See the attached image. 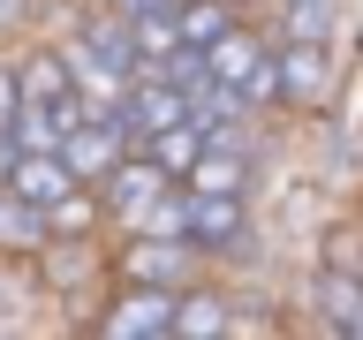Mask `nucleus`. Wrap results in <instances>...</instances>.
I'll list each match as a JSON object with an SVG mask.
<instances>
[{
  "instance_id": "obj_1",
  "label": "nucleus",
  "mask_w": 363,
  "mask_h": 340,
  "mask_svg": "<svg viewBox=\"0 0 363 340\" xmlns=\"http://www.w3.org/2000/svg\"><path fill=\"white\" fill-rule=\"evenodd\" d=\"M204 265L212 257L197 242H174V234H121L106 249L113 288H189V280H204Z\"/></svg>"
},
{
  "instance_id": "obj_2",
  "label": "nucleus",
  "mask_w": 363,
  "mask_h": 340,
  "mask_svg": "<svg viewBox=\"0 0 363 340\" xmlns=\"http://www.w3.org/2000/svg\"><path fill=\"white\" fill-rule=\"evenodd\" d=\"M167 189H174V174H167L144 144H136V152H121V166L99 181V197H106V234H136V227L159 212V197H167Z\"/></svg>"
},
{
  "instance_id": "obj_3",
  "label": "nucleus",
  "mask_w": 363,
  "mask_h": 340,
  "mask_svg": "<svg viewBox=\"0 0 363 340\" xmlns=\"http://www.w3.org/2000/svg\"><path fill=\"white\" fill-rule=\"evenodd\" d=\"M174 302H182V288H106L91 333L99 340H174Z\"/></svg>"
},
{
  "instance_id": "obj_4",
  "label": "nucleus",
  "mask_w": 363,
  "mask_h": 340,
  "mask_svg": "<svg viewBox=\"0 0 363 340\" xmlns=\"http://www.w3.org/2000/svg\"><path fill=\"white\" fill-rule=\"evenodd\" d=\"M182 189H189V181H182ZM250 234H257V220H250V197L189 189V242H197L212 265H235V257H250Z\"/></svg>"
},
{
  "instance_id": "obj_5",
  "label": "nucleus",
  "mask_w": 363,
  "mask_h": 340,
  "mask_svg": "<svg viewBox=\"0 0 363 340\" xmlns=\"http://www.w3.org/2000/svg\"><path fill=\"white\" fill-rule=\"evenodd\" d=\"M272 53H280V106L311 113L333 98V76H340L333 38H272Z\"/></svg>"
},
{
  "instance_id": "obj_6",
  "label": "nucleus",
  "mask_w": 363,
  "mask_h": 340,
  "mask_svg": "<svg viewBox=\"0 0 363 340\" xmlns=\"http://www.w3.org/2000/svg\"><path fill=\"white\" fill-rule=\"evenodd\" d=\"M113 113H121V129L144 144V136H159V129H174V121H189V91H182L167 68H136Z\"/></svg>"
},
{
  "instance_id": "obj_7",
  "label": "nucleus",
  "mask_w": 363,
  "mask_h": 340,
  "mask_svg": "<svg viewBox=\"0 0 363 340\" xmlns=\"http://www.w3.org/2000/svg\"><path fill=\"white\" fill-rule=\"evenodd\" d=\"M311 317H318V333H333V340H363V265H356V257L318 265Z\"/></svg>"
},
{
  "instance_id": "obj_8",
  "label": "nucleus",
  "mask_w": 363,
  "mask_h": 340,
  "mask_svg": "<svg viewBox=\"0 0 363 340\" xmlns=\"http://www.w3.org/2000/svg\"><path fill=\"white\" fill-rule=\"evenodd\" d=\"M61 152H68V166H76L84 181H106L113 166H121V152H136V136L121 129V113H113V106H91L84 121L68 129Z\"/></svg>"
},
{
  "instance_id": "obj_9",
  "label": "nucleus",
  "mask_w": 363,
  "mask_h": 340,
  "mask_svg": "<svg viewBox=\"0 0 363 340\" xmlns=\"http://www.w3.org/2000/svg\"><path fill=\"white\" fill-rule=\"evenodd\" d=\"M68 38H76V45H91V53H99V61H106L121 84L144 68V53H136V23L121 16V8H106V0H91L84 16L68 23Z\"/></svg>"
},
{
  "instance_id": "obj_10",
  "label": "nucleus",
  "mask_w": 363,
  "mask_h": 340,
  "mask_svg": "<svg viewBox=\"0 0 363 340\" xmlns=\"http://www.w3.org/2000/svg\"><path fill=\"white\" fill-rule=\"evenodd\" d=\"M242 325H250L242 302L220 280H189L182 302H174V340H227V333H242Z\"/></svg>"
},
{
  "instance_id": "obj_11",
  "label": "nucleus",
  "mask_w": 363,
  "mask_h": 340,
  "mask_svg": "<svg viewBox=\"0 0 363 340\" xmlns=\"http://www.w3.org/2000/svg\"><path fill=\"white\" fill-rule=\"evenodd\" d=\"M76 166H68V152L53 144V152H8V166H0V189H16V197H30V204H53V197H68L76 189Z\"/></svg>"
},
{
  "instance_id": "obj_12",
  "label": "nucleus",
  "mask_w": 363,
  "mask_h": 340,
  "mask_svg": "<svg viewBox=\"0 0 363 340\" xmlns=\"http://www.w3.org/2000/svg\"><path fill=\"white\" fill-rule=\"evenodd\" d=\"M265 61H272V38L257 23H235V30H220V38L204 45V68H212V84H227V91H242Z\"/></svg>"
},
{
  "instance_id": "obj_13",
  "label": "nucleus",
  "mask_w": 363,
  "mask_h": 340,
  "mask_svg": "<svg viewBox=\"0 0 363 340\" xmlns=\"http://www.w3.org/2000/svg\"><path fill=\"white\" fill-rule=\"evenodd\" d=\"M45 242H53L45 204L16 197V189H0V257H45Z\"/></svg>"
},
{
  "instance_id": "obj_14",
  "label": "nucleus",
  "mask_w": 363,
  "mask_h": 340,
  "mask_svg": "<svg viewBox=\"0 0 363 340\" xmlns=\"http://www.w3.org/2000/svg\"><path fill=\"white\" fill-rule=\"evenodd\" d=\"M45 220H53V242H99V234H106V197H99V181H76L68 197H53Z\"/></svg>"
},
{
  "instance_id": "obj_15",
  "label": "nucleus",
  "mask_w": 363,
  "mask_h": 340,
  "mask_svg": "<svg viewBox=\"0 0 363 340\" xmlns=\"http://www.w3.org/2000/svg\"><path fill=\"white\" fill-rule=\"evenodd\" d=\"M204 144H212V129H204V121H197V113H189V121H174V129H159V136H144V152H152L159 159V166H167V174H189V166H197V159H204Z\"/></svg>"
},
{
  "instance_id": "obj_16",
  "label": "nucleus",
  "mask_w": 363,
  "mask_h": 340,
  "mask_svg": "<svg viewBox=\"0 0 363 340\" xmlns=\"http://www.w3.org/2000/svg\"><path fill=\"white\" fill-rule=\"evenodd\" d=\"M136 23V53H144V68L152 61H167L182 45V0H167V8H144V16H129Z\"/></svg>"
},
{
  "instance_id": "obj_17",
  "label": "nucleus",
  "mask_w": 363,
  "mask_h": 340,
  "mask_svg": "<svg viewBox=\"0 0 363 340\" xmlns=\"http://www.w3.org/2000/svg\"><path fill=\"white\" fill-rule=\"evenodd\" d=\"M242 23V0H182V45H212Z\"/></svg>"
},
{
  "instance_id": "obj_18",
  "label": "nucleus",
  "mask_w": 363,
  "mask_h": 340,
  "mask_svg": "<svg viewBox=\"0 0 363 340\" xmlns=\"http://www.w3.org/2000/svg\"><path fill=\"white\" fill-rule=\"evenodd\" d=\"M280 8V38H333L340 0H272Z\"/></svg>"
},
{
  "instance_id": "obj_19",
  "label": "nucleus",
  "mask_w": 363,
  "mask_h": 340,
  "mask_svg": "<svg viewBox=\"0 0 363 340\" xmlns=\"http://www.w3.org/2000/svg\"><path fill=\"white\" fill-rule=\"evenodd\" d=\"M30 16H38V0H0V38H16Z\"/></svg>"
},
{
  "instance_id": "obj_20",
  "label": "nucleus",
  "mask_w": 363,
  "mask_h": 340,
  "mask_svg": "<svg viewBox=\"0 0 363 340\" xmlns=\"http://www.w3.org/2000/svg\"><path fill=\"white\" fill-rule=\"evenodd\" d=\"M356 159H363V152H356Z\"/></svg>"
}]
</instances>
